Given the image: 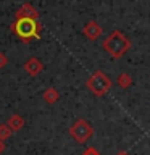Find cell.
<instances>
[{"label": "cell", "mask_w": 150, "mask_h": 155, "mask_svg": "<svg viewBox=\"0 0 150 155\" xmlns=\"http://www.w3.org/2000/svg\"><path fill=\"white\" fill-rule=\"evenodd\" d=\"M8 65V58H7V55H5L3 52H0V68H5Z\"/></svg>", "instance_id": "cell-13"}, {"label": "cell", "mask_w": 150, "mask_h": 155, "mask_svg": "<svg viewBox=\"0 0 150 155\" xmlns=\"http://www.w3.org/2000/svg\"><path fill=\"white\" fill-rule=\"evenodd\" d=\"M10 31L16 34L24 44H29L34 39H41L42 24L32 19H16L15 23H11Z\"/></svg>", "instance_id": "cell-2"}, {"label": "cell", "mask_w": 150, "mask_h": 155, "mask_svg": "<svg viewBox=\"0 0 150 155\" xmlns=\"http://www.w3.org/2000/svg\"><path fill=\"white\" fill-rule=\"evenodd\" d=\"M70 136L76 140V142L84 144L94 136V129H92V126L87 123L86 120L79 118V120H76L74 123H73V126L70 128Z\"/></svg>", "instance_id": "cell-4"}, {"label": "cell", "mask_w": 150, "mask_h": 155, "mask_svg": "<svg viewBox=\"0 0 150 155\" xmlns=\"http://www.w3.org/2000/svg\"><path fill=\"white\" fill-rule=\"evenodd\" d=\"M15 18L16 19H32V21H39V12L31 3H23L21 7L16 10Z\"/></svg>", "instance_id": "cell-5"}, {"label": "cell", "mask_w": 150, "mask_h": 155, "mask_svg": "<svg viewBox=\"0 0 150 155\" xmlns=\"http://www.w3.org/2000/svg\"><path fill=\"white\" fill-rule=\"evenodd\" d=\"M116 82H118V86L121 89H129V87L132 86V78H131V74H128V73H121V74L116 78Z\"/></svg>", "instance_id": "cell-10"}, {"label": "cell", "mask_w": 150, "mask_h": 155, "mask_svg": "<svg viewBox=\"0 0 150 155\" xmlns=\"http://www.w3.org/2000/svg\"><path fill=\"white\" fill-rule=\"evenodd\" d=\"M86 86H87V89H89L95 97H103L106 92L111 89L113 82H111V79L105 74L103 71L97 70L94 74L86 81Z\"/></svg>", "instance_id": "cell-3"}, {"label": "cell", "mask_w": 150, "mask_h": 155, "mask_svg": "<svg viewBox=\"0 0 150 155\" xmlns=\"http://www.w3.org/2000/svg\"><path fill=\"white\" fill-rule=\"evenodd\" d=\"M131 41H129V37L126 36L124 32H121V31H113L110 34L108 37L103 41V48H105V52H108V55L111 58H115V60H118V58L121 57H124L126 55V52H129V48H131Z\"/></svg>", "instance_id": "cell-1"}, {"label": "cell", "mask_w": 150, "mask_h": 155, "mask_svg": "<svg viewBox=\"0 0 150 155\" xmlns=\"http://www.w3.org/2000/svg\"><path fill=\"white\" fill-rule=\"evenodd\" d=\"M42 99L47 102V104H57L58 100H60V92H58L55 87H48L47 91H44V94H42Z\"/></svg>", "instance_id": "cell-9"}, {"label": "cell", "mask_w": 150, "mask_h": 155, "mask_svg": "<svg viewBox=\"0 0 150 155\" xmlns=\"http://www.w3.org/2000/svg\"><path fill=\"white\" fill-rule=\"evenodd\" d=\"M82 155H100V152L95 147H87L84 152H82Z\"/></svg>", "instance_id": "cell-12"}, {"label": "cell", "mask_w": 150, "mask_h": 155, "mask_svg": "<svg viewBox=\"0 0 150 155\" xmlns=\"http://www.w3.org/2000/svg\"><path fill=\"white\" fill-rule=\"evenodd\" d=\"M10 136H11V129H10L5 123L0 124V140H3V142H5Z\"/></svg>", "instance_id": "cell-11"}, {"label": "cell", "mask_w": 150, "mask_h": 155, "mask_svg": "<svg viewBox=\"0 0 150 155\" xmlns=\"http://www.w3.org/2000/svg\"><path fill=\"white\" fill-rule=\"evenodd\" d=\"M5 152V142H3V140H0V155H2Z\"/></svg>", "instance_id": "cell-14"}, {"label": "cell", "mask_w": 150, "mask_h": 155, "mask_svg": "<svg viewBox=\"0 0 150 155\" xmlns=\"http://www.w3.org/2000/svg\"><path fill=\"white\" fill-rule=\"evenodd\" d=\"M82 34H84L89 41H97L102 34V26L95 21V19H90L89 23H86L84 29H82Z\"/></svg>", "instance_id": "cell-6"}, {"label": "cell", "mask_w": 150, "mask_h": 155, "mask_svg": "<svg viewBox=\"0 0 150 155\" xmlns=\"http://www.w3.org/2000/svg\"><path fill=\"white\" fill-rule=\"evenodd\" d=\"M115 155H129V152H126V150H119V152H116Z\"/></svg>", "instance_id": "cell-15"}, {"label": "cell", "mask_w": 150, "mask_h": 155, "mask_svg": "<svg viewBox=\"0 0 150 155\" xmlns=\"http://www.w3.org/2000/svg\"><path fill=\"white\" fill-rule=\"evenodd\" d=\"M5 124L11 129V133H18V131H21L23 126H24V118L21 115H18V113H13L7 120V123H5Z\"/></svg>", "instance_id": "cell-8"}, {"label": "cell", "mask_w": 150, "mask_h": 155, "mask_svg": "<svg viewBox=\"0 0 150 155\" xmlns=\"http://www.w3.org/2000/svg\"><path fill=\"white\" fill-rule=\"evenodd\" d=\"M42 70H44L42 61L36 57L29 58V60L24 63V71H26L29 76H39V73H42Z\"/></svg>", "instance_id": "cell-7"}]
</instances>
